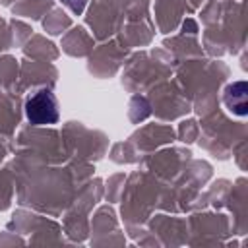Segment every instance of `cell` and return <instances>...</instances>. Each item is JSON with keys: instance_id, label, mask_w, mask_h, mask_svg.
<instances>
[{"instance_id": "obj_1", "label": "cell", "mask_w": 248, "mask_h": 248, "mask_svg": "<svg viewBox=\"0 0 248 248\" xmlns=\"http://www.w3.org/2000/svg\"><path fill=\"white\" fill-rule=\"evenodd\" d=\"M25 116L35 126L56 124L60 118V112H58V101L54 93L50 89L35 91L25 103Z\"/></svg>"}]
</instances>
